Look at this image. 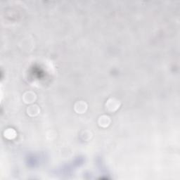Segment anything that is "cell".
Instances as JSON below:
<instances>
[{
	"label": "cell",
	"instance_id": "1",
	"mask_svg": "<svg viewBox=\"0 0 180 180\" xmlns=\"http://www.w3.org/2000/svg\"><path fill=\"white\" fill-rule=\"evenodd\" d=\"M120 105V103L118 100L116 99H110L107 101L106 106V109L108 111L113 112L116 111V110L118 109Z\"/></svg>",
	"mask_w": 180,
	"mask_h": 180
},
{
	"label": "cell",
	"instance_id": "5",
	"mask_svg": "<svg viewBox=\"0 0 180 180\" xmlns=\"http://www.w3.org/2000/svg\"><path fill=\"white\" fill-rule=\"evenodd\" d=\"M40 112V109L37 106L33 105L30 106L28 109V113L31 116H35Z\"/></svg>",
	"mask_w": 180,
	"mask_h": 180
},
{
	"label": "cell",
	"instance_id": "4",
	"mask_svg": "<svg viewBox=\"0 0 180 180\" xmlns=\"http://www.w3.org/2000/svg\"><path fill=\"white\" fill-rule=\"evenodd\" d=\"M110 123H111V119L107 116H102L99 119V125L101 127H107V126L109 125Z\"/></svg>",
	"mask_w": 180,
	"mask_h": 180
},
{
	"label": "cell",
	"instance_id": "3",
	"mask_svg": "<svg viewBox=\"0 0 180 180\" xmlns=\"http://www.w3.org/2000/svg\"><path fill=\"white\" fill-rule=\"evenodd\" d=\"M36 99L35 94L33 92H28L24 94L23 100L27 103H33Z\"/></svg>",
	"mask_w": 180,
	"mask_h": 180
},
{
	"label": "cell",
	"instance_id": "2",
	"mask_svg": "<svg viewBox=\"0 0 180 180\" xmlns=\"http://www.w3.org/2000/svg\"><path fill=\"white\" fill-rule=\"evenodd\" d=\"M87 109V103L83 101H78L75 105V111L78 112V113H83L86 111Z\"/></svg>",
	"mask_w": 180,
	"mask_h": 180
},
{
	"label": "cell",
	"instance_id": "6",
	"mask_svg": "<svg viewBox=\"0 0 180 180\" xmlns=\"http://www.w3.org/2000/svg\"><path fill=\"white\" fill-rule=\"evenodd\" d=\"M16 136V132L12 129H9L5 132V137L8 139H13Z\"/></svg>",
	"mask_w": 180,
	"mask_h": 180
}]
</instances>
